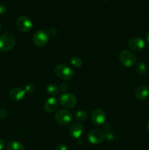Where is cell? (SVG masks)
I'll return each mask as SVG.
<instances>
[{"label": "cell", "mask_w": 149, "mask_h": 150, "mask_svg": "<svg viewBox=\"0 0 149 150\" xmlns=\"http://www.w3.org/2000/svg\"><path fill=\"white\" fill-rule=\"evenodd\" d=\"M128 46L134 51H140L145 46L144 40L139 37H134L128 41Z\"/></svg>", "instance_id": "obj_10"}, {"label": "cell", "mask_w": 149, "mask_h": 150, "mask_svg": "<svg viewBox=\"0 0 149 150\" xmlns=\"http://www.w3.org/2000/svg\"><path fill=\"white\" fill-rule=\"evenodd\" d=\"M26 92L20 87H15L10 91V98L14 101H20L23 99Z\"/></svg>", "instance_id": "obj_14"}, {"label": "cell", "mask_w": 149, "mask_h": 150, "mask_svg": "<svg viewBox=\"0 0 149 150\" xmlns=\"http://www.w3.org/2000/svg\"><path fill=\"white\" fill-rule=\"evenodd\" d=\"M83 131V126L80 122H73L69 127V133L74 139H78Z\"/></svg>", "instance_id": "obj_9"}, {"label": "cell", "mask_w": 149, "mask_h": 150, "mask_svg": "<svg viewBox=\"0 0 149 150\" xmlns=\"http://www.w3.org/2000/svg\"><path fill=\"white\" fill-rule=\"evenodd\" d=\"M7 12V7L3 3L0 2V15H3Z\"/></svg>", "instance_id": "obj_22"}, {"label": "cell", "mask_w": 149, "mask_h": 150, "mask_svg": "<svg viewBox=\"0 0 149 150\" xmlns=\"http://www.w3.org/2000/svg\"><path fill=\"white\" fill-rule=\"evenodd\" d=\"M49 35H52V36H54L55 35H56L57 30L55 29V28H51L49 30V32H48Z\"/></svg>", "instance_id": "obj_26"}, {"label": "cell", "mask_w": 149, "mask_h": 150, "mask_svg": "<svg viewBox=\"0 0 149 150\" xmlns=\"http://www.w3.org/2000/svg\"><path fill=\"white\" fill-rule=\"evenodd\" d=\"M55 74L60 79L64 81H69L73 77V71L69 66L64 64H59L56 66Z\"/></svg>", "instance_id": "obj_2"}, {"label": "cell", "mask_w": 149, "mask_h": 150, "mask_svg": "<svg viewBox=\"0 0 149 150\" xmlns=\"http://www.w3.org/2000/svg\"><path fill=\"white\" fill-rule=\"evenodd\" d=\"M55 121L57 124L62 126L68 125L72 121V114L66 109H61L55 114Z\"/></svg>", "instance_id": "obj_3"}, {"label": "cell", "mask_w": 149, "mask_h": 150, "mask_svg": "<svg viewBox=\"0 0 149 150\" xmlns=\"http://www.w3.org/2000/svg\"><path fill=\"white\" fill-rule=\"evenodd\" d=\"M135 98L139 100H144L149 96V87L145 85H141L135 89Z\"/></svg>", "instance_id": "obj_12"}, {"label": "cell", "mask_w": 149, "mask_h": 150, "mask_svg": "<svg viewBox=\"0 0 149 150\" xmlns=\"http://www.w3.org/2000/svg\"><path fill=\"white\" fill-rule=\"evenodd\" d=\"M1 23H0V30H1Z\"/></svg>", "instance_id": "obj_31"}, {"label": "cell", "mask_w": 149, "mask_h": 150, "mask_svg": "<svg viewBox=\"0 0 149 150\" xmlns=\"http://www.w3.org/2000/svg\"><path fill=\"white\" fill-rule=\"evenodd\" d=\"M56 150H68V147L64 144H60L56 146Z\"/></svg>", "instance_id": "obj_23"}, {"label": "cell", "mask_w": 149, "mask_h": 150, "mask_svg": "<svg viewBox=\"0 0 149 150\" xmlns=\"http://www.w3.org/2000/svg\"><path fill=\"white\" fill-rule=\"evenodd\" d=\"M7 150H25V148L20 142L13 141L7 144Z\"/></svg>", "instance_id": "obj_15"}, {"label": "cell", "mask_w": 149, "mask_h": 150, "mask_svg": "<svg viewBox=\"0 0 149 150\" xmlns=\"http://www.w3.org/2000/svg\"><path fill=\"white\" fill-rule=\"evenodd\" d=\"M17 27L20 32H29L33 27V23L31 19L27 16H20L16 21Z\"/></svg>", "instance_id": "obj_8"}, {"label": "cell", "mask_w": 149, "mask_h": 150, "mask_svg": "<svg viewBox=\"0 0 149 150\" xmlns=\"http://www.w3.org/2000/svg\"><path fill=\"white\" fill-rule=\"evenodd\" d=\"M118 59H119L120 63L124 67H133L137 62L134 54L131 53V51H127V50L121 51L120 53Z\"/></svg>", "instance_id": "obj_4"}, {"label": "cell", "mask_w": 149, "mask_h": 150, "mask_svg": "<svg viewBox=\"0 0 149 150\" xmlns=\"http://www.w3.org/2000/svg\"><path fill=\"white\" fill-rule=\"evenodd\" d=\"M88 114L84 110H80V111H77L75 114V118L78 122H83L87 119Z\"/></svg>", "instance_id": "obj_18"}, {"label": "cell", "mask_w": 149, "mask_h": 150, "mask_svg": "<svg viewBox=\"0 0 149 150\" xmlns=\"http://www.w3.org/2000/svg\"><path fill=\"white\" fill-rule=\"evenodd\" d=\"M46 92L47 93L51 96H56L59 94V89L58 86L55 84H49L46 87Z\"/></svg>", "instance_id": "obj_17"}, {"label": "cell", "mask_w": 149, "mask_h": 150, "mask_svg": "<svg viewBox=\"0 0 149 150\" xmlns=\"http://www.w3.org/2000/svg\"><path fill=\"white\" fill-rule=\"evenodd\" d=\"M146 127H147V130H148L149 132V120L147 122V123H146Z\"/></svg>", "instance_id": "obj_29"}, {"label": "cell", "mask_w": 149, "mask_h": 150, "mask_svg": "<svg viewBox=\"0 0 149 150\" xmlns=\"http://www.w3.org/2000/svg\"><path fill=\"white\" fill-rule=\"evenodd\" d=\"M7 116V112L5 109H1L0 110V118L4 119L6 118Z\"/></svg>", "instance_id": "obj_24"}, {"label": "cell", "mask_w": 149, "mask_h": 150, "mask_svg": "<svg viewBox=\"0 0 149 150\" xmlns=\"http://www.w3.org/2000/svg\"><path fill=\"white\" fill-rule=\"evenodd\" d=\"M5 146V143L1 139H0V150H2Z\"/></svg>", "instance_id": "obj_27"}, {"label": "cell", "mask_w": 149, "mask_h": 150, "mask_svg": "<svg viewBox=\"0 0 149 150\" xmlns=\"http://www.w3.org/2000/svg\"><path fill=\"white\" fill-rule=\"evenodd\" d=\"M102 1H105V2H107V1H108V0H102Z\"/></svg>", "instance_id": "obj_30"}, {"label": "cell", "mask_w": 149, "mask_h": 150, "mask_svg": "<svg viewBox=\"0 0 149 150\" xmlns=\"http://www.w3.org/2000/svg\"><path fill=\"white\" fill-rule=\"evenodd\" d=\"M15 38L12 34L5 33L0 36V51H8L15 45Z\"/></svg>", "instance_id": "obj_1"}, {"label": "cell", "mask_w": 149, "mask_h": 150, "mask_svg": "<svg viewBox=\"0 0 149 150\" xmlns=\"http://www.w3.org/2000/svg\"><path fill=\"white\" fill-rule=\"evenodd\" d=\"M105 139V134L99 129H93L88 134V140L92 144H99Z\"/></svg>", "instance_id": "obj_7"}, {"label": "cell", "mask_w": 149, "mask_h": 150, "mask_svg": "<svg viewBox=\"0 0 149 150\" xmlns=\"http://www.w3.org/2000/svg\"><path fill=\"white\" fill-rule=\"evenodd\" d=\"M91 120L96 125H101L105 122L106 114L103 110L100 108H96L93 110L91 113Z\"/></svg>", "instance_id": "obj_11"}, {"label": "cell", "mask_w": 149, "mask_h": 150, "mask_svg": "<svg viewBox=\"0 0 149 150\" xmlns=\"http://www.w3.org/2000/svg\"><path fill=\"white\" fill-rule=\"evenodd\" d=\"M146 40H147L148 44L149 45V31H148V32L147 33V36H146Z\"/></svg>", "instance_id": "obj_28"}, {"label": "cell", "mask_w": 149, "mask_h": 150, "mask_svg": "<svg viewBox=\"0 0 149 150\" xmlns=\"http://www.w3.org/2000/svg\"><path fill=\"white\" fill-rule=\"evenodd\" d=\"M35 89V86L34 85L32 84V83H29V84L26 85V86H25V92H26V93H32V92L34 91Z\"/></svg>", "instance_id": "obj_20"}, {"label": "cell", "mask_w": 149, "mask_h": 150, "mask_svg": "<svg viewBox=\"0 0 149 150\" xmlns=\"http://www.w3.org/2000/svg\"><path fill=\"white\" fill-rule=\"evenodd\" d=\"M59 103L64 108H72L77 104V98L70 92H64L59 97Z\"/></svg>", "instance_id": "obj_6"}, {"label": "cell", "mask_w": 149, "mask_h": 150, "mask_svg": "<svg viewBox=\"0 0 149 150\" xmlns=\"http://www.w3.org/2000/svg\"><path fill=\"white\" fill-rule=\"evenodd\" d=\"M50 39V35L48 32L45 30H38L33 35L32 40L33 43L37 47H43L48 42Z\"/></svg>", "instance_id": "obj_5"}, {"label": "cell", "mask_w": 149, "mask_h": 150, "mask_svg": "<svg viewBox=\"0 0 149 150\" xmlns=\"http://www.w3.org/2000/svg\"><path fill=\"white\" fill-rule=\"evenodd\" d=\"M58 108V100L53 97L48 98L44 103V109L48 113H53Z\"/></svg>", "instance_id": "obj_13"}, {"label": "cell", "mask_w": 149, "mask_h": 150, "mask_svg": "<svg viewBox=\"0 0 149 150\" xmlns=\"http://www.w3.org/2000/svg\"><path fill=\"white\" fill-rule=\"evenodd\" d=\"M105 138H106L107 140L108 141L113 140V139L115 138V136H114L113 133H112V132H110V129L107 130V133H105Z\"/></svg>", "instance_id": "obj_21"}, {"label": "cell", "mask_w": 149, "mask_h": 150, "mask_svg": "<svg viewBox=\"0 0 149 150\" xmlns=\"http://www.w3.org/2000/svg\"><path fill=\"white\" fill-rule=\"evenodd\" d=\"M68 89H69V86H68V84H67V83H61V89L63 91V92H67V91L68 90Z\"/></svg>", "instance_id": "obj_25"}, {"label": "cell", "mask_w": 149, "mask_h": 150, "mask_svg": "<svg viewBox=\"0 0 149 150\" xmlns=\"http://www.w3.org/2000/svg\"><path fill=\"white\" fill-rule=\"evenodd\" d=\"M135 70L138 74L141 75V76H143V75L147 73L148 66L146 65V64L145 62H138L137 64H136Z\"/></svg>", "instance_id": "obj_16"}, {"label": "cell", "mask_w": 149, "mask_h": 150, "mask_svg": "<svg viewBox=\"0 0 149 150\" xmlns=\"http://www.w3.org/2000/svg\"><path fill=\"white\" fill-rule=\"evenodd\" d=\"M70 63L75 67H80L82 65V60L79 57H73L70 59Z\"/></svg>", "instance_id": "obj_19"}]
</instances>
